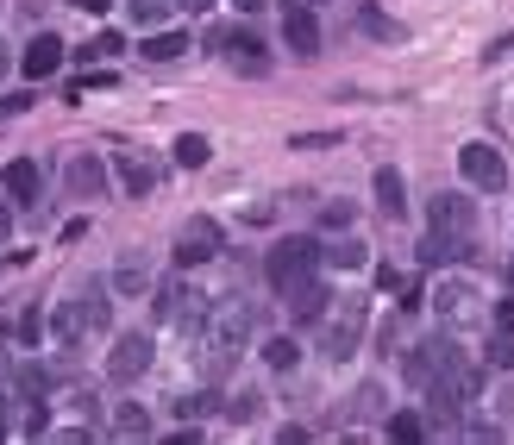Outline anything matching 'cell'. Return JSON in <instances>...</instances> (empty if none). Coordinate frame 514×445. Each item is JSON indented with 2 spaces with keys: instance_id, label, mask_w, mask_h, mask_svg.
Masks as SVG:
<instances>
[{
  "instance_id": "1",
  "label": "cell",
  "mask_w": 514,
  "mask_h": 445,
  "mask_svg": "<svg viewBox=\"0 0 514 445\" xmlns=\"http://www.w3.org/2000/svg\"><path fill=\"white\" fill-rule=\"evenodd\" d=\"M477 201L471 195H433V214H427V239H420V264L427 270H446V264H464L477 251Z\"/></svg>"
},
{
  "instance_id": "2",
  "label": "cell",
  "mask_w": 514,
  "mask_h": 445,
  "mask_svg": "<svg viewBox=\"0 0 514 445\" xmlns=\"http://www.w3.org/2000/svg\"><path fill=\"white\" fill-rule=\"evenodd\" d=\"M251 333H257V308L251 301H220V308H207V320H201V358H207V370H226V358H239V351L251 345Z\"/></svg>"
},
{
  "instance_id": "3",
  "label": "cell",
  "mask_w": 514,
  "mask_h": 445,
  "mask_svg": "<svg viewBox=\"0 0 514 445\" xmlns=\"http://www.w3.org/2000/svg\"><path fill=\"white\" fill-rule=\"evenodd\" d=\"M320 264H326L320 239H308V232H289V239H276V245H270L264 276H270V289H276V295H289V289H301V283H314Z\"/></svg>"
},
{
  "instance_id": "4",
  "label": "cell",
  "mask_w": 514,
  "mask_h": 445,
  "mask_svg": "<svg viewBox=\"0 0 514 445\" xmlns=\"http://www.w3.org/2000/svg\"><path fill=\"white\" fill-rule=\"evenodd\" d=\"M364 301H352V295H339L333 301V314H320L314 320V333H320V358H333V364H345V358H358V345H364Z\"/></svg>"
},
{
  "instance_id": "5",
  "label": "cell",
  "mask_w": 514,
  "mask_h": 445,
  "mask_svg": "<svg viewBox=\"0 0 514 445\" xmlns=\"http://www.w3.org/2000/svg\"><path fill=\"white\" fill-rule=\"evenodd\" d=\"M483 289L471 283V276H439L433 283V314H439V326L446 333H464V326H483Z\"/></svg>"
},
{
  "instance_id": "6",
  "label": "cell",
  "mask_w": 514,
  "mask_h": 445,
  "mask_svg": "<svg viewBox=\"0 0 514 445\" xmlns=\"http://www.w3.org/2000/svg\"><path fill=\"white\" fill-rule=\"evenodd\" d=\"M214 257H226L220 220H207V214L182 220V232H176V270H201V264H214Z\"/></svg>"
},
{
  "instance_id": "7",
  "label": "cell",
  "mask_w": 514,
  "mask_h": 445,
  "mask_svg": "<svg viewBox=\"0 0 514 445\" xmlns=\"http://www.w3.org/2000/svg\"><path fill=\"white\" fill-rule=\"evenodd\" d=\"M157 320L163 326H189V333H195V326L207 320V295L195 283H182V276H170V283L157 289Z\"/></svg>"
},
{
  "instance_id": "8",
  "label": "cell",
  "mask_w": 514,
  "mask_h": 445,
  "mask_svg": "<svg viewBox=\"0 0 514 445\" xmlns=\"http://www.w3.org/2000/svg\"><path fill=\"white\" fill-rule=\"evenodd\" d=\"M458 170H464V182H471V189H483V195L508 189V163H502L496 145H483V138H471V145L458 151Z\"/></svg>"
},
{
  "instance_id": "9",
  "label": "cell",
  "mask_w": 514,
  "mask_h": 445,
  "mask_svg": "<svg viewBox=\"0 0 514 445\" xmlns=\"http://www.w3.org/2000/svg\"><path fill=\"white\" fill-rule=\"evenodd\" d=\"M283 44H289V57H320V19H314V0H295V7H283Z\"/></svg>"
},
{
  "instance_id": "10",
  "label": "cell",
  "mask_w": 514,
  "mask_h": 445,
  "mask_svg": "<svg viewBox=\"0 0 514 445\" xmlns=\"http://www.w3.org/2000/svg\"><path fill=\"white\" fill-rule=\"evenodd\" d=\"M151 370V339L145 333H120L113 339V358H107V377L113 383H138Z\"/></svg>"
},
{
  "instance_id": "11",
  "label": "cell",
  "mask_w": 514,
  "mask_h": 445,
  "mask_svg": "<svg viewBox=\"0 0 514 445\" xmlns=\"http://www.w3.org/2000/svg\"><path fill=\"white\" fill-rule=\"evenodd\" d=\"M63 189L76 201H101L107 195V163L101 157H69L63 163Z\"/></svg>"
},
{
  "instance_id": "12",
  "label": "cell",
  "mask_w": 514,
  "mask_h": 445,
  "mask_svg": "<svg viewBox=\"0 0 514 445\" xmlns=\"http://www.w3.org/2000/svg\"><path fill=\"white\" fill-rule=\"evenodd\" d=\"M483 358L496 370H514V301H496V314H489V345Z\"/></svg>"
},
{
  "instance_id": "13",
  "label": "cell",
  "mask_w": 514,
  "mask_h": 445,
  "mask_svg": "<svg viewBox=\"0 0 514 445\" xmlns=\"http://www.w3.org/2000/svg\"><path fill=\"white\" fill-rule=\"evenodd\" d=\"M226 57L245 69V76H270V57H264V38L251 26H226Z\"/></svg>"
},
{
  "instance_id": "14",
  "label": "cell",
  "mask_w": 514,
  "mask_h": 445,
  "mask_svg": "<svg viewBox=\"0 0 514 445\" xmlns=\"http://www.w3.org/2000/svg\"><path fill=\"white\" fill-rule=\"evenodd\" d=\"M19 69H26L32 82H51L57 69H63V38H57V32H38V38L26 44V57H19Z\"/></svg>"
},
{
  "instance_id": "15",
  "label": "cell",
  "mask_w": 514,
  "mask_h": 445,
  "mask_svg": "<svg viewBox=\"0 0 514 445\" xmlns=\"http://www.w3.org/2000/svg\"><path fill=\"white\" fill-rule=\"evenodd\" d=\"M51 333H57V345H63V351H76L88 333H95V320H88V301H57Z\"/></svg>"
},
{
  "instance_id": "16",
  "label": "cell",
  "mask_w": 514,
  "mask_h": 445,
  "mask_svg": "<svg viewBox=\"0 0 514 445\" xmlns=\"http://www.w3.org/2000/svg\"><path fill=\"white\" fill-rule=\"evenodd\" d=\"M0 189H7L19 207H32V201L44 195V170H38L32 157H13V163H7V176H0Z\"/></svg>"
},
{
  "instance_id": "17",
  "label": "cell",
  "mask_w": 514,
  "mask_h": 445,
  "mask_svg": "<svg viewBox=\"0 0 514 445\" xmlns=\"http://www.w3.org/2000/svg\"><path fill=\"white\" fill-rule=\"evenodd\" d=\"M370 195H377V207H383V220H402L408 214V182H402V170H377V182H370Z\"/></svg>"
},
{
  "instance_id": "18",
  "label": "cell",
  "mask_w": 514,
  "mask_h": 445,
  "mask_svg": "<svg viewBox=\"0 0 514 445\" xmlns=\"http://www.w3.org/2000/svg\"><path fill=\"white\" fill-rule=\"evenodd\" d=\"M283 301H289V320H295V326H314L326 308H333V301H326V289H320V276H314V283H301V289H289Z\"/></svg>"
},
{
  "instance_id": "19",
  "label": "cell",
  "mask_w": 514,
  "mask_h": 445,
  "mask_svg": "<svg viewBox=\"0 0 514 445\" xmlns=\"http://www.w3.org/2000/svg\"><path fill=\"white\" fill-rule=\"evenodd\" d=\"M113 176H120V189H126V195H151V189H157V170H151L145 157H132V151H126V157H113Z\"/></svg>"
},
{
  "instance_id": "20",
  "label": "cell",
  "mask_w": 514,
  "mask_h": 445,
  "mask_svg": "<svg viewBox=\"0 0 514 445\" xmlns=\"http://www.w3.org/2000/svg\"><path fill=\"white\" fill-rule=\"evenodd\" d=\"M151 289V264L138 251H126L120 264H113V295H145Z\"/></svg>"
},
{
  "instance_id": "21",
  "label": "cell",
  "mask_w": 514,
  "mask_h": 445,
  "mask_svg": "<svg viewBox=\"0 0 514 445\" xmlns=\"http://www.w3.org/2000/svg\"><path fill=\"white\" fill-rule=\"evenodd\" d=\"M145 63H176V57H189V32H170V26H157L145 38V51H138Z\"/></svg>"
},
{
  "instance_id": "22",
  "label": "cell",
  "mask_w": 514,
  "mask_h": 445,
  "mask_svg": "<svg viewBox=\"0 0 514 445\" xmlns=\"http://www.w3.org/2000/svg\"><path fill=\"white\" fill-rule=\"evenodd\" d=\"M383 433H389L395 445H420V439H427V414H414V408H395V414L383 420Z\"/></svg>"
},
{
  "instance_id": "23",
  "label": "cell",
  "mask_w": 514,
  "mask_h": 445,
  "mask_svg": "<svg viewBox=\"0 0 514 445\" xmlns=\"http://www.w3.org/2000/svg\"><path fill=\"white\" fill-rule=\"evenodd\" d=\"M182 7V0H126V13H132V26H145V32H157L163 19H170Z\"/></svg>"
},
{
  "instance_id": "24",
  "label": "cell",
  "mask_w": 514,
  "mask_h": 445,
  "mask_svg": "<svg viewBox=\"0 0 514 445\" xmlns=\"http://www.w3.org/2000/svg\"><path fill=\"white\" fill-rule=\"evenodd\" d=\"M264 364L276 370V377H289V370L301 364V345H295V339H283V333H276V339H264Z\"/></svg>"
},
{
  "instance_id": "25",
  "label": "cell",
  "mask_w": 514,
  "mask_h": 445,
  "mask_svg": "<svg viewBox=\"0 0 514 445\" xmlns=\"http://www.w3.org/2000/svg\"><path fill=\"white\" fill-rule=\"evenodd\" d=\"M364 257H370V251H364L358 239H345V232L326 245V264H333V270H364Z\"/></svg>"
},
{
  "instance_id": "26",
  "label": "cell",
  "mask_w": 514,
  "mask_h": 445,
  "mask_svg": "<svg viewBox=\"0 0 514 445\" xmlns=\"http://www.w3.org/2000/svg\"><path fill=\"white\" fill-rule=\"evenodd\" d=\"M207 157H214V145H207L201 132H182V138H176V163H182V170H201Z\"/></svg>"
},
{
  "instance_id": "27",
  "label": "cell",
  "mask_w": 514,
  "mask_h": 445,
  "mask_svg": "<svg viewBox=\"0 0 514 445\" xmlns=\"http://www.w3.org/2000/svg\"><path fill=\"white\" fill-rule=\"evenodd\" d=\"M176 414L182 420H201V414H226V408H220L214 389H201V395H176Z\"/></svg>"
},
{
  "instance_id": "28",
  "label": "cell",
  "mask_w": 514,
  "mask_h": 445,
  "mask_svg": "<svg viewBox=\"0 0 514 445\" xmlns=\"http://www.w3.org/2000/svg\"><path fill=\"white\" fill-rule=\"evenodd\" d=\"M113 433H126V439H145V433H151V414L138 408V402H126L120 414H113Z\"/></svg>"
},
{
  "instance_id": "29",
  "label": "cell",
  "mask_w": 514,
  "mask_h": 445,
  "mask_svg": "<svg viewBox=\"0 0 514 445\" xmlns=\"http://www.w3.org/2000/svg\"><path fill=\"white\" fill-rule=\"evenodd\" d=\"M226 414H232V420H239V427H245V420H257V414H264V395H257V389H239V395H232V402H226Z\"/></svg>"
},
{
  "instance_id": "30",
  "label": "cell",
  "mask_w": 514,
  "mask_h": 445,
  "mask_svg": "<svg viewBox=\"0 0 514 445\" xmlns=\"http://www.w3.org/2000/svg\"><path fill=\"white\" fill-rule=\"evenodd\" d=\"M352 226V201H326L320 207V232H345Z\"/></svg>"
},
{
  "instance_id": "31",
  "label": "cell",
  "mask_w": 514,
  "mask_h": 445,
  "mask_svg": "<svg viewBox=\"0 0 514 445\" xmlns=\"http://www.w3.org/2000/svg\"><path fill=\"white\" fill-rule=\"evenodd\" d=\"M82 301H88V320H95V333H107V320H113V308H107V295H101V289H88Z\"/></svg>"
},
{
  "instance_id": "32",
  "label": "cell",
  "mask_w": 514,
  "mask_h": 445,
  "mask_svg": "<svg viewBox=\"0 0 514 445\" xmlns=\"http://www.w3.org/2000/svg\"><path fill=\"white\" fill-rule=\"evenodd\" d=\"M120 51H126V38H120V32H101V38H95V44H88V51H82V57H120Z\"/></svg>"
},
{
  "instance_id": "33",
  "label": "cell",
  "mask_w": 514,
  "mask_h": 445,
  "mask_svg": "<svg viewBox=\"0 0 514 445\" xmlns=\"http://www.w3.org/2000/svg\"><path fill=\"white\" fill-rule=\"evenodd\" d=\"M358 26H364L370 38H402V26H395V19H383V13H364Z\"/></svg>"
},
{
  "instance_id": "34",
  "label": "cell",
  "mask_w": 514,
  "mask_h": 445,
  "mask_svg": "<svg viewBox=\"0 0 514 445\" xmlns=\"http://www.w3.org/2000/svg\"><path fill=\"white\" fill-rule=\"evenodd\" d=\"M13 207H19V201H13L7 189H0V245H7V239H13Z\"/></svg>"
},
{
  "instance_id": "35",
  "label": "cell",
  "mask_w": 514,
  "mask_h": 445,
  "mask_svg": "<svg viewBox=\"0 0 514 445\" xmlns=\"http://www.w3.org/2000/svg\"><path fill=\"white\" fill-rule=\"evenodd\" d=\"M320 145H339V132H301L295 151H320Z\"/></svg>"
},
{
  "instance_id": "36",
  "label": "cell",
  "mask_w": 514,
  "mask_h": 445,
  "mask_svg": "<svg viewBox=\"0 0 514 445\" xmlns=\"http://www.w3.org/2000/svg\"><path fill=\"white\" fill-rule=\"evenodd\" d=\"M508 51H514V32H502V38H496V44H483V63H502V57H508Z\"/></svg>"
},
{
  "instance_id": "37",
  "label": "cell",
  "mask_w": 514,
  "mask_h": 445,
  "mask_svg": "<svg viewBox=\"0 0 514 445\" xmlns=\"http://www.w3.org/2000/svg\"><path fill=\"white\" fill-rule=\"evenodd\" d=\"M32 107V95H7V101H0V120H13V113H26Z\"/></svg>"
},
{
  "instance_id": "38",
  "label": "cell",
  "mask_w": 514,
  "mask_h": 445,
  "mask_svg": "<svg viewBox=\"0 0 514 445\" xmlns=\"http://www.w3.org/2000/svg\"><path fill=\"white\" fill-rule=\"evenodd\" d=\"M69 7H76V13H88V19H101V13H113L107 0H69Z\"/></svg>"
},
{
  "instance_id": "39",
  "label": "cell",
  "mask_w": 514,
  "mask_h": 445,
  "mask_svg": "<svg viewBox=\"0 0 514 445\" xmlns=\"http://www.w3.org/2000/svg\"><path fill=\"white\" fill-rule=\"evenodd\" d=\"M232 7H239V13L251 19V13H264V7H270V0H232Z\"/></svg>"
},
{
  "instance_id": "40",
  "label": "cell",
  "mask_w": 514,
  "mask_h": 445,
  "mask_svg": "<svg viewBox=\"0 0 514 445\" xmlns=\"http://www.w3.org/2000/svg\"><path fill=\"white\" fill-rule=\"evenodd\" d=\"M207 7H214V0H182V13H207Z\"/></svg>"
},
{
  "instance_id": "41",
  "label": "cell",
  "mask_w": 514,
  "mask_h": 445,
  "mask_svg": "<svg viewBox=\"0 0 514 445\" xmlns=\"http://www.w3.org/2000/svg\"><path fill=\"white\" fill-rule=\"evenodd\" d=\"M7 63H13V57H7V44H0V82H7Z\"/></svg>"
},
{
  "instance_id": "42",
  "label": "cell",
  "mask_w": 514,
  "mask_h": 445,
  "mask_svg": "<svg viewBox=\"0 0 514 445\" xmlns=\"http://www.w3.org/2000/svg\"><path fill=\"white\" fill-rule=\"evenodd\" d=\"M283 7H295V0H283Z\"/></svg>"
}]
</instances>
